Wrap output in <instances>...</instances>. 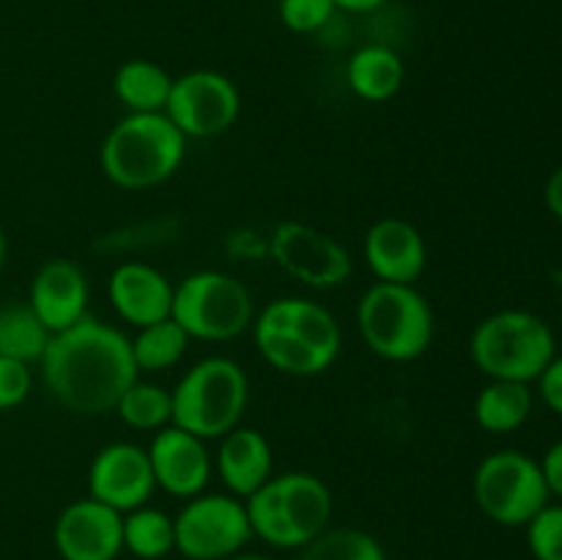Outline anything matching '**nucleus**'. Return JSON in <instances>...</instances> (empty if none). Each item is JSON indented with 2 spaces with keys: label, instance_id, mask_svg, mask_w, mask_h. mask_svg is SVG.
<instances>
[{
  "label": "nucleus",
  "instance_id": "nucleus-1",
  "mask_svg": "<svg viewBox=\"0 0 562 560\" xmlns=\"http://www.w3.org/2000/svg\"><path fill=\"white\" fill-rule=\"evenodd\" d=\"M38 366L47 393L64 410L86 417L113 412L124 390L140 377L132 340L93 316L49 335Z\"/></svg>",
  "mask_w": 562,
  "mask_h": 560
},
{
  "label": "nucleus",
  "instance_id": "nucleus-2",
  "mask_svg": "<svg viewBox=\"0 0 562 560\" xmlns=\"http://www.w3.org/2000/svg\"><path fill=\"white\" fill-rule=\"evenodd\" d=\"M187 137L165 113H126L99 146V168L110 184L140 192L165 184L181 168Z\"/></svg>",
  "mask_w": 562,
  "mask_h": 560
},
{
  "label": "nucleus",
  "instance_id": "nucleus-3",
  "mask_svg": "<svg viewBox=\"0 0 562 560\" xmlns=\"http://www.w3.org/2000/svg\"><path fill=\"white\" fill-rule=\"evenodd\" d=\"M252 538L274 549H302L333 519V492L313 472H280L245 500Z\"/></svg>",
  "mask_w": 562,
  "mask_h": 560
},
{
  "label": "nucleus",
  "instance_id": "nucleus-4",
  "mask_svg": "<svg viewBox=\"0 0 562 560\" xmlns=\"http://www.w3.org/2000/svg\"><path fill=\"white\" fill-rule=\"evenodd\" d=\"M355 322L362 344L390 362L417 360L437 335L431 305L412 283L376 280L368 285L357 302Z\"/></svg>",
  "mask_w": 562,
  "mask_h": 560
},
{
  "label": "nucleus",
  "instance_id": "nucleus-5",
  "mask_svg": "<svg viewBox=\"0 0 562 560\" xmlns=\"http://www.w3.org/2000/svg\"><path fill=\"white\" fill-rule=\"evenodd\" d=\"M558 355L552 327L538 313L497 311L477 322L470 335V357L481 373L505 382H536Z\"/></svg>",
  "mask_w": 562,
  "mask_h": 560
},
{
  "label": "nucleus",
  "instance_id": "nucleus-6",
  "mask_svg": "<svg viewBox=\"0 0 562 560\" xmlns=\"http://www.w3.org/2000/svg\"><path fill=\"white\" fill-rule=\"evenodd\" d=\"M173 401V426L201 439H220L231 428L241 426L250 379L245 368L223 355L198 360L170 390Z\"/></svg>",
  "mask_w": 562,
  "mask_h": 560
},
{
  "label": "nucleus",
  "instance_id": "nucleus-7",
  "mask_svg": "<svg viewBox=\"0 0 562 560\" xmlns=\"http://www.w3.org/2000/svg\"><path fill=\"white\" fill-rule=\"evenodd\" d=\"M170 316L192 340H231L252 327L256 305L241 280L220 269H198L173 285Z\"/></svg>",
  "mask_w": 562,
  "mask_h": 560
},
{
  "label": "nucleus",
  "instance_id": "nucleus-8",
  "mask_svg": "<svg viewBox=\"0 0 562 560\" xmlns=\"http://www.w3.org/2000/svg\"><path fill=\"white\" fill-rule=\"evenodd\" d=\"M472 497L486 519L503 527H525L552 494L532 456L521 450H494L475 467Z\"/></svg>",
  "mask_w": 562,
  "mask_h": 560
},
{
  "label": "nucleus",
  "instance_id": "nucleus-9",
  "mask_svg": "<svg viewBox=\"0 0 562 560\" xmlns=\"http://www.w3.org/2000/svg\"><path fill=\"white\" fill-rule=\"evenodd\" d=\"M176 552L187 560H228L252 538L245 500L234 494H195L173 516Z\"/></svg>",
  "mask_w": 562,
  "mask_h": 560
},
{
  "label": "nucleus",
  "instance_id": "nucleus-10",
  "mask_svg": "<svg viewBox=\"0 0 562 560\" xmlns=\"http://www.w3.org/2000/svg\"><path fill=\"white\" fill-rule=\"evenodd\" d=\"M267 253L280 272L307 289H338L355 272L351 253L333 234L300 220H283L274 225Z\"/></svg>",
  "mask_w": 562,
  "mask_h": 560
},
{
  "label": "nucleus",
  "instance_id": "nucleus-11",
  "mask_svg": "<svg viewBox=\"0 0 562 560\" xmlns=\"http://www.w3.org/2000/svg\"><path fill=\"white\" fill-rule=\"evenodd\" d=\"M241 113L239 88L214 69H195L173 77L165 115L190 141H206L228 132Z\"/></svg>",
  "mask_w": 562,
  "mask_h": 560
},
{
  "label": "nucleus",
  "instance_id": "nucleus-12",
  "mask_svg": "<svg viewBox=\"0 0 562 560\" xmlns=\"http://www.w3.org/2000/svg\"><path fill=\"white\" fill-rule=\"evenodd\" d=\"M157 492L151 461L146 448L135 443H110L99 448V453L88 467V497L110 505L119 514L148 505Z\"/></svg>",
  "mask_w": 562,
  "mask_h": 560
},
{
  "label": "nucleus",
  "instance_id": "nucleus-13",
  "mask_svg": "<svg viewBox=\"0 0 562 560\" xmlns=\"http://www.w3.org/2000/svg\"><path fill=\"white\" fill-rule=\"evenodd\" d=\"M53 544L60 560H115L124 552V514L93 497L75 500L55 519Z\"/></svg>",
  "mask_w": 562,
  "mask_h": 560
},
{
  "label": "nucleus",
  "instance_id": "nucleus-14",
  "mask_svg": "<svg viewBox=\"0 0 562 560\" xmlns=\"http://www.w3.org/2000/svg\"><path fill=\"white\" fill-rule=\"evenodd\" d=\"M146 453L151 461L154 481L162 492L190 500L209 486L214 459L206 448V439L170 423V426L154 432Z\"/></svg>",
  "mask_w": 562,
  "mask_h": 560
},
{
  "label": "nucleus",
  "instance_id": "nucleus-15",
  "mask_svg": "<svg viewBox=\"0 0 562 560\" xmlns=\"http://www.w3.org/2000/svg\"><path fill=\"white\" fill-rule=\"evenodd\" d=\"M362 256L382 283H412L426 272L428 247L417 225L404 217H382L366 231Z\"/></svg>",
  "mask_w": 562,
  "mask_h": 560
},
{
  "label": "nucleus",
  "instance_id": "nucleus-16",
  "mask_svg": "<svg viewBox=\"0 0 562 560\" xmlns=\"http://www.w3.org/2000/svg\"><path fill=\"white\" fill-rule=\"evenodd\" d=\"M27 305L53 335L88 316V278L80 264L71 258L44 261L31 280Z\"/></svg>",
  "mask_w": 562,
  "mask_h": 560
},
{
  "label": "nucleus",
  "instance_id": "nucleus-17",
  "mask_svg": "<svg viewBox=\"0 0 562 560\" xmlns=\"http://www.w3.org/2000/svg\"><path fill=\"white\" fill-rule=\"evenodd\" d=\"M108 296L121 322L135 329L170 316L173 283L146 261H121L110 272Z\"/></svg>",
  "mask_w": 562,
  "mask_h": 560
},
{
  "label": "nucleus",
  "instance_id": "nucleus-18",
  "mask_svg": "<svg viewBox=\"0 0 562 560\" xmlns=\"http://www.w3.org/2000/svg\"><path fill=\"white\" fill-rule=\"evenodd\" d=\"M217 443L214 472L234 497L247 500L274 475L272 445L258 428L236 426Z\"/></svg>",
  "mask_w": 562,
  "mask_h": 560
},
{
  "label": "nucleus",
  "instance_id": "nucleus-19",
  "mask_svg": "<svg viewBox=\"0 0 562 560\" xmlns=\"http://www.w3.org/2000/svg\"><path fill=\"white\" fill-rule=\"evenodd\" d=\"M258 316L267 318L274 327L285 329L294 338L305 340L316 351L327 355L329 360H338L340 355V324L322 302L305 300V296H280L263 305Z\"/></svg>",
  "mask_w": 562,
  "mask_h": 560
},
{
  "label": "nucleus",
  "instance_id": "nucleus-20",
  "mask_svg": "<svg viewBox=\"0 0 562 560\" xmlns=\"http://www.w3.org/2000/svg\"><path fill=\"white\" fill-rule=\"evenodd\" d=\"M404 80V60L387 44H366L346 60V82L362 102H387L401 91Z\"/></svg>",
  "mask_w": 562,
  "mask_h": 560
},
{
  "label": "nucleus",
  "instance_id": "nucleus-21",
  "mask_svg": "<svg viewBox=\"0 0 562 560\" xmlns=\"http://www.w3.org/2000/svg\"><path fill=\"white\" fill-rule=\"evenodd\" d=\"M252 338H256L258 355L263 357L267 366H272L274 371L285 373V377H318V373L329 371L335 366V360H329L327 355L316 351L313 346H307L305 340L294 338L285 329L274 327L267 318H261L256 313L252 318Z\"/></svg>",
  "mask_w": 562,
  "mask_h": 560
},
{
  "label": "nucleus",
  "instance_id": "nucleus-22",
  "mask_svg": "<svg viewBox=\"0 0 562 560\" xmlns=\"http://www.w3.org/2000/svg\"><path fill=\"white\" fill-rule=\"evenodd\" d=\"M475 423L488 434H510L525 426L532 415V390L525 382L488 379L472 406Z\"/></svg>",
  "mask_w": 562,
  "mask_h": 560
},
{
  "label": "nucleus",
  "instance_id": "nucleus-23",
  "mask_svg": "<svg viewBox=\"0 0 562 560\" xmlns=\"http://www.w3.org/2000/svg\"><path fill=\"white\" fill-rule=\"evenodd\" d=\"M170 86V71L146 58L126 60L113 75V93L126 113H165Z\"/></svg>",
  "mask_w": 562,
  "mask_h": 560
},
{
  "label": "nucleus",
  "instance_id": "nucleus-24",
  "mask_svg": "<svg viewBox=\"0 0 562 560\" xmlns=\"http://www.w3.org/2000/svg\"><path fill=\"white\" fill-rule=\"evenodd\" d=\"M132 340V357H135L137 373H159L173 368L181 357L190 349V335L184 333L179 322L173 316L159 318V322L146 324V327L137 329Z\"/></svg>",
  "mask_w": 562,
  "mask_h": 560
},
{
  "label": "nucleus",
  "instance_id": "nucleus-25",
  "mask_svg": "<svg viewBox=\"0 0 562 560\" xmlns=\"http://www.w3.org/2000/svg\"><path fill=\"white\" fill-rule=\"evenodd\" d=\"M49 335L53 333L38 322L27 302H9L0 307V357L33 366L42 360Z\"/></svg>",
  "mask_w": 562,
  "mask_h": 560
},
{
  "label": "nucleus",
  "instance_id": "nucleus-26",
  "mask_svg": "<svg viewBox=\"0 0 562 560\" xmlns=\"http://www.w3.org/2000/svg\"><path fill=\"white\" fill-rule=\"evenodd\" d=\"M124 549L137 560H162L176 549L173 516L151 505L124 514Z\"/></svg>",
  "mask_w": 562,
  "mask_h": 560
},
{
  "label": "nucleus",
  "instance_id": "nucleus-27",
  "mask_svg": "<svg viewBox=\"0 0 562 560\" xmlns=\"http://www.w3.org/2000/svg\"><path fill=\"white\" fill-rule=\"evenodd\" d=\"M115 415L135 432H159L173 421V401L170 390L162 384L140 382V377L124 390V395L115 404Z\"/></svg>",
  "mask_w": 562,
  "mask_h": 560
},
{
  "label": "nucleus",
  "instance_id": "nucleus-28",
  "mask_svg": "<svg viewBox=\"0 0 562 560\" xmlns=\"http://www.w3.org/2000/svg\"><path fill=\"white\" fill-rule=\"evenodd\" d=\"M296 552V560H387L379 538L360 527H327Z\"/></svg>",
  "mask_w": 562,
  "mask_h": 560
},
{
  "label": "nucleus",
  "instance_id": "nucleus-29",
  "mask_svg": "<svg viewBox=\"0 0 562 560\" xmlns=\"http://www.w3.org/2000/svg\"><path fill=\"white\" fill-rule=\"evenodd\" d=\"M525 527L532 558L562 560V505L547 503Z\"/></svg>",
  "mask_w": 562,
  "mask_h": 560
},
{
  "label": "nucleus",
  "instance_id": "nucleus-30",
  "mask_svg": "<svg viewBox=\"0 0 562 560\" xmlns=\"http://www.w3.org/2000/svg\"><path fill=\"white\" fill-rule=\"evenodd\" d=\"M338 11L335 0H280L278 14L280 22L291 33H316L333 20Z\"/></svg>",
  "mask_w": 562,
  "mask_h": 560
},
{
  "label": "nucleus",
  "instance_id": "nucleus-31",
  "mask_svg": "<svg viewBox=\"0 0 562 560\" xmlns=\"http://www.w3.org/2000/svg\"><path fill=\"white\" fill-rule=\"evenodd\" d=\"M33 390V371L27 362L0 357V412L16 410Z\"/></svg>",
  "mask_w": 562,
  "mask_h": 560
},
{
  "label": "nucleus",
  "instance_id": "nucleus-32",
  "mask_svg": "<svg viewBox=\"0 0 562 560\" xmlns=\"http://www.w3.org/2000/svg\"><path fill=\"white\" fill-rule=\"evenodd\" d=\"M538 390H541V399L554 415L562 417V357L554 355V360L543 368L541 377L536 379Z\"/></svg>",
  "mask_w": 562,
  "mask_h": 560
},
{
  "label": "nucleus",
  "instance_id": "nucleus-33",
  "mask_svg": "<svg viewBox=\"0 0 562 560\" xmlns=\"http://www.w3.org/2000/svg\"><path fill=\"white\" fill-rule=\"evenodd\" d=\"M538 464H541L549 494L562 497V439H558L554 445H549V450L543 453V459L538 461Z\"/></svg>",
  "mask_w": 562,
  "mask_h": 560
},
{
  "label": "nucleus",
  "instance_id": "nucleus-34",
  "mask_svg": "<svg viewBox=\"0 0 562 560\" xmlns=\"http://www.w3.org/2000/svg\"><path fill=\"white\" fill-rule=\"evenodd\" d=\"M543 201H547L549 212H552L562 223V165L547 179V187H543Z\"/></svg>",
  "mask_w": 562,
  "mask_h": 560
},
{
  "label": "nucleus",
  "instance_id": "nucleus-35",
  "mask_svg": "<svg viewBox=\"0 0 562 560\" xmlns=\"http://www.w3.org/2000/svg\"><path fill=\"white\" fill-rule=\"evenodd\" d=\"M387 0H335L340 11H349V14H368V11H376Z\"/></svg>",
  "mask_w": 562,
  "mask_h": 560
},
{
  "label": "nucleus",
  "instance_id": "nucleus-36",
  "mask_svg": "<svg viewBox=\"0 0 562 560\" xmlns=\"http://www.w3.org/2000/svg\"><path fill=\"white\" fill-rule=\"evenodd\" d=\"M5 253H9V245H5V234L3 228H0V272H3L5 267Z\"/></svg>",
  "mask_w": 562,
  "mask_h": 560
},
{
  "label": "nucleus",
  "instance_id": "nucleus-37",
  "mask_svg": "<svg viewBox=\"0 0 562 560\" xmlns=\"http://www.w3.org/2000/svg\"><path fill=\"white\" fill-rule=\"evenodd\" d=\"M228 560H272V558H267V555H256V552H239Z\"/></svg>",
  "mask_w": 562,
  "mask_h": 560
}]
</instances>
